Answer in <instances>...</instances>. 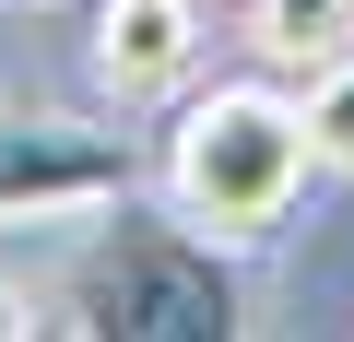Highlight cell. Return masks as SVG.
<instances>
[{
	"instance_id": "cell-1",
	"label": "cell",
	"mask_w": 354,
	"mask_h": 342,
	"mask_svg": "<svg viewBox=\"0 0 354 342\" xmlns=\"http://www.w3.org/2000/svg\"><path fill=\"white\" fill-rule=\"evenodd\" d=\"M307 106L283 83H213L165 118V153H153V178H165V213L177 225H201L213 248H248L272 236L295 201H307Z\"/></svg>"
},
{
	"instance_id": "cell-2",
	"label": "cell",
	"mask_w": 354,
	"mask_h": 342,
	"mask_svg": "<svg viewBox=\"0 0 354 342\" xmlns=\"http://www.w3.org/2000/svg\"><path fill=\"white\" fill-rule=\"evenodd\" d=\"M71 319L106 330V342H225L236 330V283H225L201 225H142L118 201V225L71 272Z\"/></svg>"
},
{
	"instance_id": "cell-3",
	"label": "cell",
	"mask_w": 354,
	"mask_h": 342,
	"mask_svg": "<svg viewBox=\"0 0 354 342\" xmlns=\"http://www.w3.org/2000/svg\"><path fill=\"white\" fill-rule=\"evenodd\" d=\"M130 189H142L130 130H83V118H0V225L118 213Z\"/></svg>"
},
{
	"instance_id": "cell-4",
	"label": "cell",
	"mask_w": 354,
	"mask_h": 342,
	"mask_svg": "<svg viewBox=\"0 0 354 342\" xmlns=\"http://www.w3.org/2000/svg\"><path fill=\"white\" fill-rule=\"evenodd\" d=\"M201 0H95V71L118 106H153L201 71Z\"/></svg>"
},
{
	"instance_id": "cell-5",
	"label": "cell",
	"mask_w": 354,
	"mask_h": 342,
	"mask_svg": "<svg viewBox=\"0 0 354 342\" xmlns=\"http://www.w3.org/2000/svg\"><path fill=\"white\" fill-rule=\"evenodd\" d=\"M248 48L272 71H319L354 48V0H248Z\"/></svg>"
},
{
	"instance_id": "cell-6",
	"label": "cell",
	"mask_w": 354,
	"mask_h": 342,
	"mask_svg": "<svg viewBox=\"0 0 354 342\" xmlns=\"http://www.w3.org/2000/svg\"><path fill=\"white\" fill-rule=\"evenodd\" d=\"M295 106H307V153L330 165V178H354V48H342V59H319Z\"/></svg>"
},
{
	"instance_id": "cell-7",
	"label": "cell",
	"mask_w": 354,
	"mask_h": 342,
	"mask_svg": "<svg viewBox=\"0 0 354 342\" xmlns=\"http://www.w3.org/2000/svg\"><path fill=\"white\" fill-rule=\"evenodd\" d=\"M12 330H36V319H24V295H12V283H0V342H12Z\"/></svg>"
}]
</instances>
